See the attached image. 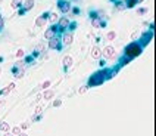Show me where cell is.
I'll return each instance as SVG.
<instances>
[{
    "label": "cell",
    "mask_w": 156,
    "mask_h": 136,
    "mask_svg": "<svg viewBox=\"0 0 156 136\" xmlns=\"http://www.w3.org/2000/svg\"><path fill=\"white\" fill-rule=\"evenodd\" d=\"M108 71H109V68H103V70H99L94 74H92L87 81V87H96V86L103 84L108 77Z\"/></svg>",
    "instance_id": "6da1fadb"
},
{
    "label": "cell",
    "mask_w": 156,
    "mask_h": 136,
    "mask_svg": "<svg viewBox=\"0 0 156 136\" xmlns=\"http://www.w3.org/2000/svg\"><path fill=\"white\" fill-rule=\"evenodd\" d=\"M141 52H143V46H141L138 42L130 43V44L125 46V49H124V55L128 56V58H131V59H134L136 56H138Z\"/></svg>",
    "instance_id": "7a4b0ae2"
},
{
    "label": "cell",
    "mask_w": 156,
    "mask_h": 136,
    "mask_svg": "<svg viewBox=\"0 0 156 136\" xmlns=\"http://www.w3.org/2000/svg\"><path fill=\"white\" fill-rule=\"evenodd\" d=\"M152 39H153V31L149 30V31H146V33H143V34H141V39H140L138 43H140L143 47H144V46H147V44L152 42Z\"/></svg>",
    "instance_id": "3957f363"
},
{
    "label": "cell",
    "mask_w": 156,
    "mask_h": 136,
    "mask_svg": "<svg viewBox=\"0 0 156 136\" xmlns=\"http://www.w3.org/2000/svg\"><path fill=\"white\" fill-rule=\"evenodd\" d=\"M58 8H59V10L62 12V14H68L72 6H71L69 0H58Z\"/></svg>",
    "instance_id": "277c9868"
},
{
    "label": "cell",
    "mask_w": 156,
    "mask_h": 136,
    "mask_svg": "<svg viewBox=\"0 0 156 136\" xmlns=\"http://www.w3.org/2000/svg\"><path fill=\"white\" fill-rule=\"evenodd\" d=\"M49 47L50 49H55V51H60V49H62V42H60V39L58 36L49 39Z\"/></svg>",
    "instance_id": "5b68a950"
},
{
    "label": "cell",
    "mask_w": 156,
    "mask_h": 136,
    "mask_svg": "<svg viewBox=\"0 0 156 136\" xmlns=\"http://www.w3.org/2000/svg\"><path fill=\"white\" fill-rule=\"evenodd\" d=\"M59 33H60V31H59L58 25H52V27H49V28L46 30V33H44V39H52V37L58 36Z\"/></svg>",
    "instance_id": "8992f818"
},
{
    "label": "cell",
    "mask_w": 156,
    "mask_h": 136,
    "mask_svg": "<svg viewBox=\"0 0 156 136\" xmlns=\"http://www.w3.org/2000/svg\"><path fill=\"white\" fill-rule=\"evenodd\" d=\"M92 25L96 27V28H103V27H106V21L102 19L100 15H97V16L92 18Z\"/></svg>",
    "instance_id": "52a82bcc"
},
{
    "label": "cell",
    "mask_w": 156,
    "mask_h": 136,
    "mask_svg": "<svg viewBox=\"0 0 156 136\" xmlns=\"http://www.w3.org/2000/svg\"><path fill=\"white\" fill-rule=\"evenodd\" d=\"M58 21H59V22H58V28H59L60 33L68 28V25H69V19H68V18L63 16V18H60V19H58Z\"/></svg>",
    "instance_id": "ba28073f"
},
{
    "label": "cell",
    "mask_w": 156,
    "mask_h": 136,
    "mask_svg": "<svg viewBox=\"0 0 156 136\" xmlns=\"http://www.w3.org/2000/svg\"><path fill=\"white\" fill-rule=\"evenodd\" d=\"M102 53H103V56H105V58H115V49L112 46H106L102 51Z\"/></svg>",
    "instance_id": "9c48e42d"
},
{
    "label": "cell",
    "mask_w": 156,
    "mask_h": 136,
    "mask_svg": "<svg viewBox=\"0 0 156 136\" xmlns=\"http://www.w3.org/2000/svg\"><path fill=\"white\" fill-rule=\"evenodd\" d=\"M72 42H74V34L71 31L69 33H65L63 34V44L69 46V44H72Z\"/></svg>",
    "instance_id": "30bf717a"
},
{
    "label": "cell",
    "mask_w": 156,
    "mask_h": 136,
    "mask_svg": "<svg viewBox=\"0 0 156 136\" xmlns=\"http://www.w3.org/2000/svg\"><path fill=\"white\" fill-rule=\"evenodd\" d=\"M62 62H63V71H65V72H68L69 67L72 65V58H71V56H65Z\"/></svg>",
    "instance_id": "8fae6325"
},
{
    "label": "cell",
    "mask_w": 156,
    "mask_h": 136,
    "mask_svg": "<svg viewBox=\"0 0 156 136\" xmlns=\"http://www.w3.org/2000/svg\"><path fill=\"white\" fill-rule=\"evenodd\" d=\"M33 6H34V0H25V2H22V9L27 12V10H30V9H33Z\"/></svg>",
    "instance_id": "7c38bea8"
},
{
    "label": "cell",
    "mask_w": 156,
    "mask_h": 136,
    "mask_svg": "<svg viewBox=\"0 0 156 136\" xmlns=\"http://www.w3.org/2000/svg\"><path fill=\"white\" fill-rule=\"evenodd\" d=\"M46 24H47V19H46L43 15H40V16L35 19V25H37V27H44Z\"/></svg>",
    "instance_id": "4fadbf2b"
},
{
    "label": "cell",
    "mask_w": 156,
    "mask_h": 136,
    "mask_svg": "<svg viewBox=\"0 0 156 136\" xmlns=\"http://www.w3.org/2000/svg\"><path fill=\"white\" fill-rule=\"evenodd\" d=\"M12 74L15 76V79H22L24 74H25V71H24V68H18V70H14V71H12Z\"/></svg>",
    "instance_id": "5bb4252c"
},
{
    "label": "cell",
    "mask_w": 156,
    "mask_h": 136,
    "mask_svg": "<svg viewBox=\"0 0 156 136\" xmlns=\"http://www.w3.org/2000/svg\"><path fill=\"white\" fill-rule=\"evenodd\" d=\"M131 61H133L131 58H128V56H125V55H124V56L121 58V61H119V67H124V65L130 64V62H131Z\"/></svg>",
    "instance_id": "9a60e30c"
},
{
    "label": "cell",
    "mask_w": 156,
    "mask_h": 136,
    "mask_svg": "<svg viewBox=\"0 0 156 136\" xmlns=\"http://www.w3.org/2000/svg\"><path fill=\"white\" fill-rule=\"evenodd\" d=\"M14 89H15V84H14V83H10V84L7 86V87H6L5 90H0V95H7L10 90H14Z\"/></svg>",
    "instance_id": "2e32d148"
},
{
    "label": "cell",
    "mask_w": 156,
    "mask_h": 136,
    "mask_svg": "<svg viewBox=\"0 0 156 136\" xmlns=\"http://www.w3.org/2000/svg\"><path fill=\"white\" fill-rule=\"evenodd\" d=\"M115 8L118 9V10H124V9H127V8H125V3L121 2V0H116V2H115Z\"/></svg>",
    "instance_id": "e0dca14e"
},
{
    "label": "cell",
    "mask_w": 156,
    "mask_h": 136,
    "mask_svg": "<svg viewBox=\"0 0 156 136\" xmlns=\"http://www.w3.org/2000/svg\"><path fill=\"white\" fill-rule=\"evenodd\" d=\"M125 8H130V9H131V8H134L136 5H137V2H136V0H125Z\"/></svg>",
    "instance_id": "ac0fdd59"
},
{
    "label": "cell",
    "mask_w": 156,
    "mask_h": 136,
    "mask_svg": "<svg viewBox=\"0 0 156 136\" xmlns=\"http://www.w3.org/2000/svg\"><path fill=\"white\" fill-rule=\"evenodd\" d=\"M92 56H93V58H99V56H100V51H99V47L94 46V47L92 49Z\"/></svg>",
    "instance_id": "d6986e66"
},
{
    "label": "cell",
    "mask_w": 156,
    "mask_h": 136,
    "mask_svg": "<svg viewBox=\"0 0 156 136\" xmlns=\"http://www.w3.org/2000/svg\"><path fill=\"white\" fill-rule=\"evenodd\" d=\"M22 6V0H14V2H12V8L14 9H19Z\"/></svg>",
    "instance_id": "ffe728a7"
},
{
    "label": "cell",
    "mask_w": 156,
    "mask_h": 136,
    "mask_svg": "<svg viewBox=\"0 0 156 136\" xmlns=\"http://www.w3.org/2000/svg\"><path fill=\"white\" fill-rule=\"evenodd\" d=\"M53 95H55V93L52 92V90H46L44 95H43V98H44L46 101H49V99H52V96H53Z\"/></svg>",
    "instance_id": "44dd1931"
},
{
    "label": "cell",
    "mask_w": 156,
    "mask_h": 136,
    "mask_svg": "<svg viewBox=\"0 0 156 136\" xmlns=\"http://www.w3.org/2000/svg\"><path fill=\"white\" fill-rule=\"evenodd\" d=\"M0 130H3V132H9V124H7L6 121L0 123Z\"/></svg>",
    "instance_id": "7402d4cb"
},
{
    "label": "cell",
    "mask_w": 156,
    "mask_h": 136,
    "mask_svg": "<svg viewBox=\"0 0 156 136\" xmlns=\"http://www.w3.org/2000/svg\"><path fill=\"white\" fill-rule=\"evenodd\" d=\"M144 14H147V9H146V8H140V9H137V15H144Z\"/></svg>",
    "instance_id": "603a6c76"
},
{
    "label": "cell",
    "mask_w": 156,
    "mask_h": 136,
    "mask_svg": "<svg viewBox=\"0 0 156 136\" xmlns=\"http://www.w3.org/2000/svg\"><path fill=\"white\" fill-rule=\"evenodd\" d=\"M49 19H50L52 22H55V21H58L59 18H58V15H56V14H49Z\"/></svg>",
    "instance_id": "cb8c5ba5"
},
{
    "label": "cell",
    "mask_w": 156,
    "mask_h": 136,
    "mask_svg": "<svg viewBox=\"0 0 156 136\" xmlns=\"http://www.w3.org/2000/svg\"><path fill=\"white\" fill-rule=\"evenodd\" d=\"M115 37H116L115 31H111V33H108V36H106V39H108V40H113Z\"/></svg>",
    "instance_id": "d4e9b609"
},
{
    "label": "cell",
    "mask_w": 156,
    "mask_h": 136,
    "mask_svg": "<svg viewBox=\"0 0 156 136\" xmlns=\"http://www.w3.org/2000/svg\"><path fill=\"white\" fill-rule=\"evenodd\" d=\"M33 61H34V56H33V55H31V56H27V58H25V62H27V64H31Z\"/></svg>",
    "instance_id": "484cf974"
},
{
    "label": "cell",
    "mask_w": 156,
    "mask_h": 136,
    "mask_svg": "<svg viewBox=\"0 0 156 136\" xmlns=\"http://www.w3.org/2000/svg\"><path fill=\"white\" fill-rule=\"evenodd\" d=\"M12 132H14V135H19L21 133V127H14V130H12Z\"/></svg>",
    "instance_id": "4316f807"
},
{
    "label": "cell",
    "mask_w": 156,
    "mask_h": 136,
    "mask_svg": "<svg viewBox=\"0 0 156 136\" xmlns=\"http://www.w3.org/2000/svg\"><path fill=\"white\" fill-rule=\"evenodd\" d=\"M49 86H50V81L47 80V81H44V83L41 84V87H43V89H47V87H49Z\"/></svg>",
    "instance_id": "83f0119b"
},
{
    "label": "cell",
    "mask_w": 156,
    "mask_h": 136,
    "mask_svg": "<svg viewBox=\"0 0 156 136\" xmlns=\"http://www.w3.org/2000/svg\"><path fill=\"white\" fill-rule=\"evenodd\" d=\"M87 89H88L87 86H84V87H80V90H78V92H80V93L83 95V93H85V92H87Z\"/></svg>",
    "instance_id": "f1b7e54d"
},
{
    "label": "cell",
    "mask_w": 156,
    "mask_h": 136,
    "mask_svg": "<svg viewBox=\"0 0 156 136\" xmlns=\"http://www.w3.org/2000/svg\"><path fill=\"white\" fill-rule=\"evenodd\" d=\"M60 105H62V101L60 99H58V101L53 102V107H60Z\"/></svg>",
    "instance_id": "f546056e"
},
{
    "label": "cell",
    "mask_w": 156,
    "mask_h": 136,
    "mask_svg": "<svg viewBox=\"0 0 156 136\" xmlns=\"http://www.w3.org/2000/svg\"><path fill=\"white\" fill-rule=\"evenodd\" d=\"M71 9H72V12H74L75 15H78V14H80V8H71Z\"/></svg>",
    "instance_id": "4dcf8cb0"
},
{
    "label": "cell",
    "mask_w": 156,
    "mask_h": 136,
    "mask_svg": "<svg viewBox=\"0 0 156 136\" xmlns=\"http://www.w3.org/2000/svg\"><path fill=\"white\" fill-rule=\"evenodd\" d=\"M16 56H18V58L24 56V51H21V49H19V51H18V53H16Z\"/></svg>",
    "instance_id": "1f68e13d"
},
{
    "label": "cell",
    "mask_w": 156,
    "mask_h": 136,
    "mask_svg": "<svg viewBox=\"0 0 156 136\" xmlns=\"http://www.w3.org/2000/svg\"><path fill=\"white\" fill-rule=\"evenodd\" d=\"M25 14V10L22 9V8H19V12H18V15H24Z\"/></svg>",
    "instance_id": "d6a6232c"
},
{
    "label": "cell",
    "mask_w": 156,
    "mask_h": 136,
    "mask_svg": "<svg viewBox=\"0 0 156 136\" xmlns=\"http://www.w3.org/2000/svg\"><path fill=\"white\" fill-rule=\"evenodd\" d=\"M0 28H3V18H2V15H0Z\"/></svg>",
    "instance_id": "836d02e7"
},
{
    "label": "cell",
    "mask_w": 156,
    "mask_h": 136,
    "mask_svg": "<svg viewBox=\"0 0 156 136\" xmlns=\"http://www.w3.org/2000/svg\"><path fill=\"white\" fill-rule=\"evenodd\" d=\"M19 136H28L27 133H19Z\"/></svg>",
    "instance_id": "e575fe53"
},
{
    "label": "cell",
    "mask_w": 156,
    "mask_h": 136,
    "mask_svg": "<svg viewBox=\"0 0 156 136\" xmlns=\"http://www.w3.org/2000/svg\"><path fill=\"white\" fill-rule=\"evenodd\" d=\"M136 2H137V3H141V2H143V0H136Z\"/></svg>",
    "instance_id": "d590c367"
},
{
    "label": "cell",
    "mask_w": 156,
    "mask_h": 136,
    "mask_svg": "<svg viewBox=\"0 0 156 136\" xmlns=\"http://www.w3.org/2000/svg\"><path fill=\"white\" fill-rule=\"evenodd\" d=\"M5 136H12V135H10V133H6V135H5Z\"/></svg>",
    "instance_id": "8d00e7d4"
},
{
    "label": "cell",
    "mask_w": 156,
    "mask_h": 136,
    "mask_svg": "<svg viewBox=\"0 0 156 136\" xmlns=\"http://www.w3.org/2000/svg\"><path fill=\"white\" fill-rule=\"evenodd\" d=\"M0 74H2V68H0Z\"/></svg>",
    "instance_id": "74e56055"
},
{
    "label": "cell",
    "mask_w": 156,
    "mask_h": 136,
    "mask_svg": "<svg viewBox=\"0 0 156 136\" xmlns=\"http://www.w3.org/2000/svg\"><path fill=\"white\" fill-rule=\"evenodd\" d=\"M0 30H2V28H0Z\"/></svg>",
    "instance_id": "f35d334b"
}]
</instances>
